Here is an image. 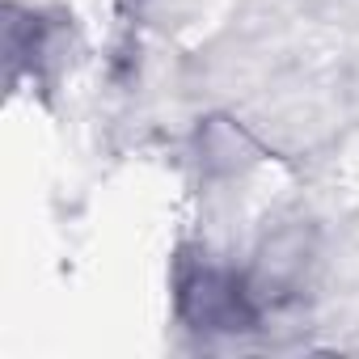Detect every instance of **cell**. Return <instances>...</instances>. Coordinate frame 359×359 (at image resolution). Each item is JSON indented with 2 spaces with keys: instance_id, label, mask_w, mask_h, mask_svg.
I'll return each instance as SVG.
<instances>
[{
  "instance_id": "obj_1",
  "label": "cell",
  "mask_w": 359,
  "mask_h": 359,
  "mask_svg": "<svg viewBox=\"0 0 359 359\" xmlns=\"http://www.w3.org/2000/svg\"><path fill=\"white\" fill-rule=\"evenodd\" d=\"M182 309L199 330H245V325H254L250 292L224 271H199L182 287Z\"/></svg>"
}]
</instances>
